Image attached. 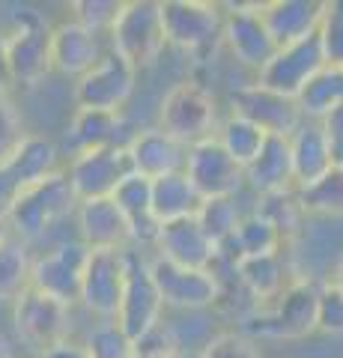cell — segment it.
Wrapping results in <instances>:
<instances>
[{
	"label": "cell",
	"mask_w": 343,
	"mask_h": 358,
	"mask_svg": "<svg viewBox=\"0 0 343 358\" xmlns=\"http://www.w3.org/2000/svg\"><path fill=\"white\" fill-rule=\"evenodd\" d=\"M114 203L119 206V212L126 215L129 227H131V239L135 245H156V236L161 230V224L152 212V182L140 173H131L123 185L114 192Z\"/></svg>",
	"instance_id": "25"
},
{
	"label": "cell",
	"mask_w": 343,
	"mask_h": 358,
	"mask_svg": "<svg viewBox=\"0 0 343 358\" xmlns=\"http://www.w3.org/2000/svg\"><path fill=\"white\" fill-rule=\"evenodd\" d=\"M149 275L170 310H206L224 293L218 268H185L164 257H149Z\"/></svg>",
	"instance_id": "10"
},
{
	"label": "cell",
	"mask_w": 343,
	"mask_h": 358,
	"mask_svg": "<svg viewBox=\"0 0 343 358\" xmlns=\"http://www.w3.org/2000/svg\"><path fill=\"white\" fill-rule=\"evenodd\" d=\"M3 164H6V171L15 176L21 192L63 171L60 167V147L48 138V134H27V138L18 143V150L9 155V159H3Z\"/></svg>",
	"instance_id": "26"
},
{
	"label": "cell",
	"mask_w": 343,
	"mask_h": 358,
	"mask_svg": "<svg viewBox=\"0 0 343 358\" xmlns=\"http://www.w3.org/2000/svg\"><path fill=\"white\" fill-rule=\"evenodd\" d=\"M221 110L215 96L209 93L203 84L197 81H180L164 93L161 105H159V117L156 126L161 131L173 134L185 147H194L200 141L215 138L221 129Z\"/></svg>",
	"instance_id": "2"
},
{
	"label": "cell",
	"mask_w": 343,
	"mask_h": 358,
	"mask_svg": "<svg viewBox=\"0 0 343 358\" xmlns=\"http://www.w3.org/2000/svg\"><path fill=\"white\" fill-rule=\"evenodd\" d=\"M75 224H78V239L87 248H123L129 251L135 239H131V227L119 206L110 197L102 200H84L75 212Z\"/></svg>",
	"instance_id": "21"
},
{
	"label": "cell",
	"mask_w": 343,
	"mask_h": 358,
	"mask_svg": "<svg viewBox=\"0 0 343 358\" xmlns=\"http://www.w3.org/2000/svg\"><path fill=\"white\" fill-rule=\"evenodd\" d=\"M328 15V0H265L263 18L278 48L311 36L323 27Z\"/></svg>",
	"instance_id": "22"
},
{
	"label": "cell",
	"mask_w": 343,
	"mask_h": 358,
	"mask_svg": "<svg viewBox=\"0 0 343 358\" xmlns=\"http://www.w3.org/2000/svg\"><path fill=\"white\" fill-rule=\"evenodd\" d=\"M108 42L110 51H117L123 60H129L138 72L152 66L161 57V51L168 48L161 0H126L123 13L108 33Z\"/></svg>",
	"instance_id": "4"
},
{
	"label": "cell",
	"mask_w": 343,
	"mask_h": 358,
	"mask_svg": "<svg viewBox=\"0 0 343 358\" xmlns=\"http://www.w3.org/2000/svg\"><path fill=\"white\" fill-rule=\"evenodd\" d=\"M200 358H263L245 331H221L200 346Z\"/></svg>",
	"instance_id": "39"
},
{
	"label": "cell",
	"mask_w": 343,
	"mask_h": 358,
	"mask_svg": "<svg viewBox=\"0 0 343 358\" xmlns=\"http://www.w3.org/2000/svg\"><path fill=\"white\" fill-rule=\"evenodd\" d=\"M39 358H90V352H87V346H84V341H63V343H57L54 350H48V352H42Z\"/></svg>",
	"instance_id": "45"
},
{
	"label": "cell",
	"mask_w": 343,
	"mask_h": 358,
	"mask_svg": "<svg viewBox=\"0 0 343 358\" xmlns=\"http://www.w3.org/2000/svg\"><path fill=\"white\" fill-rule=\"evenodd\" d=\"M319 287L311 278H295L272 305L245 317V334L272 341H298L319 331Z\"/></svg>",
	"instance_id": "1"
},
{
	"label": "cell",
	"mask_w": 343,
	"mask_h": 358,
	"mask_svg": "<svg viewBox=\"0 0 343 358\" xmlns=\"http://www.w3.org/2000/svg\"><path fill=\"white\" fill-rule=\"evenodd\" d=\"M233 275L242 289L257 301L260 308L272 305L293 281H286V266L281 254H260V257H242L233 263Z\"/></svg>",
	"instance_id": "27"
},
{
	"label": "cell",
	"mask_w": 343,
	"mask_h": 358,
	"mask_svg": "<svg viewBox=\"0 0 343 358\" xmlns=\"http://www.w3.org/2000/svg\"><path fill=\"white\" fill-rule=\"evenodd\" d=\"M298 200L314 215H343V164H335L319 182L298 188Z\"/></svg>",
	"instance_id": "35"
},
{
	"label": "cell",
	"mask_w": 343,
	"mask_h": 358,
	"mask_svg": "<svg viewBox=\"0 0 343 358\" xmlns=\"http://www.w3.org/2000/svg\"><path fill=\"white\" fill-rule=\"evenodd\" d=\"M331 281H335V284L343 289V254H340V260L335 263V272H331Z\"/></svg>",
	"instance_id": "48"
},
{
	"label": "cell",
	"mask_w": 343,
	"mask_h": 358,
	"mask_svg": "<svg viewBox=\"0 0 343 358\" xmlns=\"http://www.w3.org/2000/svg\"><path fill=\"white\" fill-rule=\"evenodd\" d=\"M72 212H78V197H75L72 182L63 167L60 173L24 188L6 221H9L13 236L24 239L30 245V242L42 239L54 224L63 221L66 215H72Z\"/></svg>",
	"instance_id": "3"
},
{
	"label": "cell",
	"mask_w": 343,
	"mask_h": 358,
	"mask_svg": "<svg viewBox=\"0 0 343 358\" xmlns=\"http://www.w3.org/2000/svg\"><path fill=\"white\" fill-rule=\"evenodd\" d=\"M230 110L251 120L272 138H293L295 129L305 122V114L295 99H286L257 81L242 84L230 96Z\"/></svg>",
	"instance_id": "16"
},
{
	"label": "cell",
	"mask_w": 343,
	"mask_h": 358,
	"mask_svg": "<svg viewBox=\"0 0 343 358\" xmlns=\"http://www.w3.org/2000/svg\"><path fill=\"white\" fill-rule=\"evenodd\" d=\"M319 126H323L326 138L331 143V152H335V162L343 164V105L335 108L331 114H326L323 120H319Z\"/></svg>",
	"instance_id": "43"
},
{
	"label": "cell",
	"mask_w": 343,
	"mask_h": 358,
	"mask_svg": "<svg viewBox=\"0 0 343 358\" xmlns=\"http://www.w3.org/2000/svg\"><path fill=\"white\" fill-rule=\"evenodd\" d=\"M227 51L254 72H263L269 60L278 54V42L272 39L263 18V3H230L224 18V39Z\"/></svg>",
	"instance_id": "15"
},
{
	"label": "cell",
	"mask_w": 343,
	"mask_h": 358,
	"mask_svg": "<svg viewBox=\"0 0 343 358\" xmlns=\"http://www.w3.org/2000/svg\"><path fill=\"white\" fill-rule=\"evenodd\" d=\"M0 358H15V346L3 331H0Z\"/></svg>",
	"instance_id": "47"
},
{
	"label": "cell",
	"mask_w": 343,
	"mask_h": 358,
	"mask_svg": "<svg viewBox=\"0 0 343 358\" xmlns=\"http://www.w3.org/2000/svg\"><path fill=\"white\" fill-rule=\"evenodd\" d=\"M135 87H138V69L119 57L117 51L108 48L105 57L84 78L75 81V105L119 114L131 99V93H135Z\"/></svg>",
	"instance_id": "13"
},
{
	"label": "cell",
	"mask_w": 343,
	"mask_h": 358,
	"mask_svg": "<svg viewBox=\"0 0 343 358\" xmlns=\"http://www.w3.org/2000/svg\"><path fill=\"white\" fill-rule=\"evenodd\" d=\"M290 150H293V167H295V185L307 188L319 182L331 167H335V152L326 138L323 126L316 120H305L290 138Z\"/></svg>",
	"instance_id": "24"
},
{
	"label": "cell",
	"mask_w": 343,
	"mask_h": 358,
	"mask_svg": "<svg viewBox=\"0 0 343 358\" xmlns=\"http://www.w3.org/2000/svg\"><path fill=\"white\" fill-rule=\"evenodd\" d=\"M257 209L284 233V239H290L293 233L298 230V224H302V215H307L305 206H302V200H298V188H295V192H281V194L260 197Z\"/></svg>",
	"instance_id": "37"
},
{
	"label": "cell",
	"mask_w": 343,
	"mask_h": 358,
	"mask_svg": "<svg viewBox=\"0 0 343 358\" xmlns=\"http://www.w3.org/2000/svg\"><path fill=\"white\" fill-rule=\"evenodd\" d=\"M164 299L159 293L156 281L149 275V257H140V251H131L129 281L123 293V305L117 313V326L123 329L131 341H143L149 331H156L164 322Z\"/></svg>",
	"instance_id": "12"
},
{
	"label": "cell",
	"mask_w": 343,
	"mask_h": 358,
	"mask_svg": "<svg viewBox=\"0 0 343 358\" xmlns=\"http://www.w3.org/2000/svg\"><path fill=\"white\" fill-rule=\"evenodd\" d=\"M129 159L135 173L147 176L149 182L164 176H173V173H182L185 171V159H188V147L180 143L173 134L161 131L159 126H149V129H140L129 138Z\"/></svg>",
	"instance_id": "20"
},
{
	"label": "cell",
	"mask_w": 343,
	"mask_h": 358,
	"mask_svg": "<svg viewBox=\"0 0 343 358\" xmlns=\"http://www.w3.org/2000/svg\"><path fill=\"white\" fill-rule=\"evenodd\" d=\"M21 197V185L15 182V176L6 171V164L0 162V218H9V212H13L15 200Z\"/></svg>",
	"instance_id": "44"
},
{
	"label": "cell",
	"mask_w": 343,
	"mask_h": 358,
	"mask_svg": "<svg viewBox=\"0 0 343 358\" xmlns=\"http://www.w3.org/2000/svg\"><path fill=\"white\" fill-rule=\"evenodd\" d=\"M323 334L343 338V289L335 281H326L319 287V326Z\"/></svg>",
	"instance_id": "41"
},
{
	"label": "cell",
	"mask_w": 343,
	"mask_h": 358,
	"mask_svg": "<svg viewBox=\"0 0 343 358\" xmlns=\"http://www.w3.org/2000/svg\"><path fill=\"white\" fill-rule=\"evenodd\" d=\"M185 176L191 179L197 194L203 200L212 197H236L245 188V167H242L233 155L224 150V143L215 138L200 141L188 147L185 159Z\"/></svg>",
	"instance_id": "14"
},
{
	"label": "cell",
	"mask_w": 343,
	"mask_h": 358,
	"mask_svg": "<svg viewBox=\"0 0 343 358\" xmlns=\"http://www.w3.org/2000/svg\"><path fill=\"white\" fill-rule=\"evenodd\" d=\"M9 236H13V230H9V221H3V218H0V242H3V239H9Z\"/></svg>",
	"instance_id": "49"
},
{
	"label": "cell",
	"mask_w": 343,
	"mask_h": 358,
	"mask_svg": "<svg viewBox=\"0 0 343 358\" xmlns=\"http://www.w3.org/2000/svg\"><path fill=\"white\" fill-rule=\"evenodd\" d=\"M90 251L81 239L60 242L51 251L33 257L30 268V287L54 296L63 305H81V287H84V268L90 260Z\"/></svg>",
	"instance_id": "11"
},
{
	"label": "cell",
	"mask_w": 343,
	"mask_h": 358,
	"mask_svg": "<svg viewBox=\"0 0 343 358\" xmlns=\"http://www.w3.org/2000/svg\"><path fill=\"white\" fill-rule=\"evenodd\" d=\"M30 245L18 236H9L0 242V299L15 301L30 287Z\"/></svg>",
	"instance_id": "32"
},
{
	"label": "cell",
	"mask_w": 343,
	"mask_h": 358,
	"mask_svg": "<svg viewBox=\"0 0 343 358\" xmlns=\"http://www.w3.org/2000/svg\"><path fill=\"white\" fill-rule=\"evenodd\" d=\"M218 141L224 143V150L233 155V159H236L242 167H248V164L260 155L263 143L269 141V134H265L260 126H254L251 120H245V117H239V114H233V110H230V114L221 120Z\"/></svg>",
	"instance_id": "33"
},
{
	"label": "cell",
	"mask_w": 343,
	"mask_h": 358,
	"mask_svg": "<svg viewBox=\"0 0 343 358\" xmlns=\"http://www.w3.org/2000/svg\"><path fill=\"white\" fill-rule=\"evenodd\" d=\"M326 66H328V54H326V42H323V27H319L311 36L278 48V54L269 60V66L257 75V84L269 87L286 99H298L302 90L311 84Z\"/></svg>",
	"instance_id": "9"
},
{
	"label": "cell",
	"mask_w": 343,
	"mask_h": 358,
	"mask_svg": "<svg viewBox=\"0 0 343 358\" xmlns=\"http://www.w3.org/2000/svg\"><path fill=\"white\" fill-rule=\"evenodd\" d=\"M15 87L13 78V63H9V45H6V33H0V93H9Z\"/></svg>",
	"instance_id": "46"
},
{
	"label": "cell",
	"mask_w": 343,
	"mask_h": 358,
	"mask_svg": "<svg viewBox=\"0 0 343 358\" xmlns=\"http://www.w3.org/2000/svg\"><path fill=\"white\" fill-rule=\"evenodd\" d=\"M242 212L236 206V197H212V200H203L200 212H197V221L209 239H212L221 251L233 242L239 224H242Z\"/></svg>",
	"instance_id": "34"
},
{
	"label": "cell",
	"mask_w": 343,
	"mask_h": 358,
	"mask_svg": "<svg viewBox=\"0 0 343 358\" xmlns=\"http://www.w3.org/2000/svg\"><path fill=\"white\" fill-rule=\"evenodd\" d=\"M245 182L257 197L295 192V167H293V150L290 138H272L263 143L260 155L245 167Z\"/></svg>",
	"instance_id": "23"
},
{
	"label": "cell",
	"mask_w": 343,
	"mask_h": 358,
	"mask_svg": "<svg viewBox=\"0 0 343 358\" xmlns=\"http://www.w3.org/2000/svg\"><path fill=\"white\" fill-rule=\"evenodd\" d=\"M131 173H135V167H131L126 143L75 152L69 164H66V176H69L78 203H84V200L114 197V192Z\"/></svg>",
	"instance_id": "8"
},
{
	"label": "cell",
	"mask_w": 343,
	"mask_h": 358,
	"mask_svg": "<svg viewBox=\"0 0 343 358\" xmlns=\"http://www.w3.org/2000/svg\"><path fill=\"white\" fill-rule=\"evenodd\" d=\"M123 3L126 0H75V3H69V9L78 24L98 33V36H105L114 27L119 13H123Z\"/></svg>",
	"instance_id": "38"
},
{
	"label": "cell",
	"mask_w": 343,
	"mask_h": 358,
	"mask_svg": "<svg viewBox=\"0 0 343 358\" xmlns=\"http://www.w3.org/2000/svg\"><path fill=\"white\" fill-rule=\"evenodd\" d=\"M323 42L328 63L343 66V3H328V15L323 21Z\"/></svg>",
	"instance_id": "42"
},
{
	"label": "cell",
	"mask_w": 343,
	"mask_h": 358,
	"mask_svg": "<svg viewBox=\"0 0 343 358\" xmlns=\"http://www.w3.org/2000/svg\"><path fill=\"white\" fill-rule=\"evenodd\" d=\"M24 138H27V131H24V122H21L13 96L0 93V162L9 159Z\"/></svg>",
	"instance_id": "40"
},
{
	"label": "cell",
	"mask_w": 343,
	"mask_h": 358,
	"mask_svg": "<svg viewBox=\"0 0 343 358\" xmlns=\"http://www.w3.org/2000/svg\"><path fill=\"white\" fill-rule=\"evenodd\" d=\"M105 57L102 36L78 24L72 15L51 27V66L63 78H84Z\"/></svg>",
	"instance_id": "18"
},
{
	"label": "cell",
	"mask_w": 343,
	"mask_h": 358,
	"mask_svg": "<svg viewBox=\"0 0 343 358\" xmlns=\"http://www.w3.org/2000/svg\"><path fill=\"white\" fill-rule=\"evenodd\" d=\"M84 346L90 358H138V343L117 322H96L87 331Z\"/></svg>",
	"instance_id": "36"
},
{
	"label": "cell",
	"mask_w": 343,
	"mask_h": 358,
	"mask_svg": "<svg viewBox=\"0 0 343 358\" xmlns=\"http://www.w3.org/2000/svg\"><path fill=\"white\" fill-rule=\"evenodd\" d=\"M284 233L275 227V224L263 215L260 209L248 212L245 218H242L239 230L233 242L227 245V248H236L233 257H230V266H233L236 260H242V257H260V254H281V245H284ZM224 248V251H227Z\"/></svg>",
	"instance_id": "30"
},
{
	"label": "cell",
	"mask_w": 343,
	"mask_h": 358,
	"mask_svg": "<svg viewBox=\"0 0 343 358\" xmlns=\"http://www.w3.org/2000/svg\"><path fill=\"white\" fill-rule=\"evenodd\" d=\"M200 206H203V197L197 194V188L185 176V171L152 182V212H156L159 224L194 218Z\"/></svg>",
	"instance_id": "29"
},
{
	"label": "cell",
	"mask_w": 343,
	"mask_h": 358,
	"mask_svg": "<svg viewBox=\"0 0 343 358\" xmlns=\"http://www.w3.org/2000/svg\"><path fill=\"white\" fill-rule=\"evenodd\" d=\"M152 248H156V254L164 257V260L185 266V268H215L221 260V248L203 233L197 215L161 224Z\"/></svg>",
	"instance_id": "19"
},
{
	"label": "cell",
	"mask_w": 343,
	"mask_h": 358,
	"mask_svg": "<svg viewBox=\"0 0 343 358\" xmlns=\"http://www.w3.org/2000/svg\"><path fill=\"white\" fill-rule=\"evenodd\" d=\"M123 129V117L110 114V110H96V108H75V114L66 129V147L75 152L84 150H98V147H114V143H129L119 141L117 134Z\"/></svg>",
	"instance_id": "28"
},
{
	"label": "cell",
	"mask_w": 343,
	"mask_h": 358,
	"mask_svg": "<svg viewBox=\"0 0 343 358\" xmlns=\"http://www.w3.org/2000/svg\"><path fill=\"white\" fill-rule=\"evenodd\" d=\"M13 326L18 331V338L42 355L54 350L57 343L69 341L72 308L36 287H27L13 301Z\"/></svg>",
	"instance_id": "6"
},
{
	"label": "cell",
	"mask_w": 343,
	"mask_h": 358,
	"mask_svg": "<svg viewBox=\"0 0 343 358\" xmlns=\"http://www.w3.org/2000/svg\"><path fill=\"white\" fill-rule=\"evenodd\" d=\"M227 6L212 0H161L164 36L170 48L188 54L206 51L224 39Z\"/></svg>",
	"instance_id": "5"
},
{
	"label": "cell",
	"mask_w": 343,
	"mask_h": 358,
	"mask_svg": "<svg viewBox=\"0 0 343 358\" xmlns=\"http://www.w3.org/2000/svg\"><path fill=\"white\" fill-rule=\"evenodd\" d=\"M295 102L302 108L305 120H316V122L326 114H331L335 108H340L343 105V66L328 63L326 69L302 90V96H298Z\"/></svg>",
	"instance_id": "31"
},
{
	"label": "cell",
	"mask_w": 343,
	"mask_h": 358,
	"mask_svg": "<svg viewBox=\"0 0 343 358\" xmlns=\"http://www.w3.org/2000/svg\"><path fill=\"white\" fill-rule=\"evenodd\" d=\"M131 251L123 248H98L90 251L84 268L81 308H87L98 322H114L123 305L126 281H129Z\"/></svg>",
	"instance_id": "7"
},
{
	"label": "cell",
	"mask_w": 343,
	"mask_h": 358,
	"mask_svg": "<svg viewBox=\"0 0 343 358\" xmlns=\"http://www.w3.org/2000/svg\"><path fill=\"white\" fill-rule=\"evenodd\" d=\"M9 63H13L15 87H36L54 72L51 66V24L36 15L15 18V27L6 33Z\"/></svg>",
	"instance_id": "17"
}]
</instances>
